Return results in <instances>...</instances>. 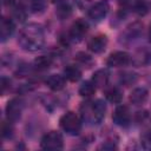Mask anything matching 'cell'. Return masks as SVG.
I'll return each mask as SVG.
<instances>
[{
  "label": "cell",
  "mask_w": 151,
  "mask_h": 151,
  "mask_svg": "<svg viewBox=\"0 0 151 151\" xmlns=\"http://www.w3.org/2000/svg\"><path fill=\"white\" fill-rule=\"evenodd\" d=\"M18 44L25 51L35 52L44 47L45 44V33L40 25L28 24L24 26L19 33Z\"/></svg>",
  "instance_id": "obj_1"
},
{
  "label": "cell",
  "mask_w": 151,
  "mask_h": 151,
  "mask_svg": "<svg viewBox=\"0 0 151 151\" xmlns=\"http://www.w3.org/2000/svg\"><path fill=\"white\" fill-rule=\"evenodd\" d=\"M83 118L90 123L99 124L106 113V104L101 99H97L96 101H86L80 106Z\"/></svg>",
  "instance_id": "obj_2"
},
{
  "label": "cell",
  "mask_w": 151,
  "mask_h": 151,
  "mask_svg": "<svg viewBox=\"0 0 151 151\" xmlns=\"http://www.w3.org/2000/svg\"><path fill=\"white\" fill-rule=\"evenodd\" d=\"M87 31H88V22L85 19H83V18L77 19L72 24L70 31L65 34L64 44L68 45L70 42H78V41H80L84 38V35L87 33Z\"/></svg>",
  "instance_id": "obj_3"
},
{
  "label": "cell",
  "mask_w": 151,
  "mask_h": 151,
  "mask_svg": "<svg viewBox=\"0 0 151 151\" xmlns=\"http://www.w3.org/2000/svg\"><path fill=\"white\" fill-rule=\"evenodd\" d=\"M59 125L64 132L71 136H76L81 131V119L79 116L72 111L66 112L61 116L59 120Z\"/></svg>",
  "instance_id": "obj_4"
},
{
  "label": "cell",
  "mask_w": 151,
  "mask_h": 151,
  "mask_svg": "<svg viewBox=\"0 0 151 151\" xmlns=\"http://www.w3.org/2000/svg\"><path fill=\"white\" fill-rule=\"evenodd\" d=\"M40 146L44 150H60L64 147V138L58 131H50L41 138Z\"/></svg>",
  "instance_id": "obj_5"
},
{
  "label": "cell",
  "mask_w": 151,
  "mask_h": 151,
  "mask_svg": "<svg viewBox=\"0 0 151 151\" xmlns=\"http://www.w3.org/2000/svg\"><path fill=\"white\" fill-rule=\"evenodd\" d=\"M110 11V4L107 0H100L92 5L88 9V18L93 22H100L104 20Z\"/></svg>",
  "instance_id": "obj_6"
},
{
  "label": "cell",
  "mask_w": 151,
  "mask_h": 151,
  "mask_svg": "<svg viewBox=\"0 0 151 151\" xmlns=\"http://www.w3.org/2000/svg\"><path fill=\"white\" fill-rule=\"evenodd\" d=\"M24 110V101L20 98H13L11 99L6 105V117L11 122H17L20 119L21 113Z\"/></svg>",
  "instance_id": "obj_7"
},
{
  "label": "cell",
  "mask_w": 151,
  "mask_h": 151,
  "mask_svg": "<svg viewBox=\"0 0 151 151\" xmlns=\"http://www.w3.org/2000/svg\"><path fill=\"white\" fill-rule=\"evenodd\" d=\"M131 63L134 66H147L151 64V46H142L131 57Z\"/></svg>",
  "instance_id": "obj_8"
},
{
  "label": "cell",
  "mask_w": 151,
  "mask_h": 151,
  "mask_svg": "<svg viewBox=\"0 0 151 151\" xmlns=\"http://www.w3.org/2000/svg\"><path fill=\"white\" fill-rule=\"evenodd\" d=\"M112 120L118 126H127L131 122V112L126 105H118L112 114Z\"/></svg>",
  "instance_id": "obj_9"
},
{
  "label": "cell",
  "mask_w": 151,
  "mask_h": 151,
  "mask_svg": "<svg viewBox=\"0 0 151 151\" xmlns=\"http://www.w3.org/2000/svg\"><path fill=\"white\" fill-rule=\"evenodd\" d=\"M131 63V55L124 51H116L112 52L106 60L107 66L110 67H123Z\"/></svg>",
  "instance_id": "obj_10"
},
{
  "label": "cell",
  "mask_w": 151,
  "mask_h": 151,
  "mask_svg": "<svg viewBox=\"0 0 151 151\" xmlns=\"http://www.w3.org/2000/svg\"><path fill=\"white\" fill-rule=\"evenodd\" d=\"M107 37L105 34H97L94 37H92L88 42H87V48L92 52V53H96V54H99V53H103L106 47H107Z\"/></svg>",
  "instance_id": "obj_11"
},
{
  "label": "cell",
  "mask_w": 151,
  "mask_h": 151,
  "mask_svg": "<svg viewBox=\"0 0 151 151\" xmlns=\"http://www.w3.org/2000/svg\"><path fill=\"white\" fill-rule=\"evenodd\" d=\"M14 31H15V24L13 22V20L11 18L2 17L1 24H0V38H1V42L7 41L13 35Z\"/></svg>",
  "instance_id": "obj_12"
},
{
  "label": "cell",
  "mask_w": 151,
  "mask_h": 151,
  "mask_svg": "<svg viewBox=\"0 0 151 151\" xmlns=\"http://www.w3.org/2000/svg\"><path fill=\"white\" fill-rule=\"evenodd\" d=\"M147 98H149V91L145 87H136L130 93L129 100L131 104L139 106V105H143L147 100Z\"/></svg>",
  "instance_id": "obj_13"
},
{
  "label": "cell",
  "mask_w": 151,
  "mask_h": 151,
  "mask_svg": "<svg viewBox=\"0 0 151 151\" xmlns=\"http://www.w3.org/2000/svg\"><path fill=\"white\" fill-rule=\"evenodd\" d=\"M45 84L48 88H51L52 91H61L64 87H65V84H66V78L64 76H60V74H51L46 78L45 80Z\"/></svg>",
  "instance_id": "obj_14"
},
{
  "label": "cell",
  "mask_w": 151,
  "mask_h": 151,
  "mask_svg": "<svg viewBox=\"0 0 151 151\" xmlns=\"http://www.w3.org/2000/svg\"><path fill=\"white\" fill-rule=\"evenodd\" d=\"M110 79V73L106 68H99L92 74V83L96 85V87L103 88L109 84Z\"/></svg>",
  "instance_id": "obj_15"
},
{
  "label": "cell",
  "mask_w": 151,
  "mask_h": 151,
  "mask_svg": "<svg viewBox=\"0 0 151 151\" xmlns=\"http://www.w3.org/2000/svg\"><path fill=\"white\" fill-rule=\"evenodd\" d=\"M81 70L77 65H67L64 68V77L72 83L78 81L81 78Z\"/></svg>",
  "instance_id": "obj_16"
},
{
  "label": "cell",
  "mask_w": 151,
  "mask_h": 151,
  "mask_svg": "<svg viewBox=\"0 0 151 151\" xmlns=\"http://www.w3.org/2000/svg\"><path fill=\"white\" fill-rule=\"evenodd\" d=\"M142 32H143V25H140L139 22H133L126 28V31L124 33V39L131 41V40L136 39L137 37H139V34Z\"/></svg>",
  "instance_id": "obj_17"
},
{
  "label": "cell",
  "mask_w": 151,
  "mask_h": 151,
  "mask_svg": "<svg viewBox=\"0 0 151 151\" xmlns=\"http://www.w3.org/2000/svg\"><path fill=\"white\" fill-rule=\"evenodd\" d=\"M105 98L112 104H120L123 100V91L118 87H110L105 91Z\"/></svg>",
  "instance_id": "obj_18"
},
{
  "label": "cell",
  "mask_w": 151,
  "mask_h": 151,
  "mask_svg": "<svg viewBox=\"0 0 151 151\" xmlns=\"http://www.w3.org/2000/svg\"><path fill=\"white\" fill-rule=\"evenodd\" d=\"M133 8H134V12L139 17H144L149 14L151 11V1L150 0H136Z\"/></svg>",
  "instance_id": "obj_19"
},
{
  "label": "cell",
  "mask_w": 151,
  "mask_h": 151,
  "mask_svg": "<svg viewBox=\"0 0 151 151\" xmlns=\"http://www.w3.org/2000/svg\"><path fill=\"white\" fill-rule=\"evenodd\" d=\"M34 67L37 70L44 71L51 67V65L53 64V58L50 55H39L38 58L34 59Z\"/></svg>",
  "instance_id": "obj_20"
},
{
  "label": "cell",
  "mask_w": 151,
  "mask_h": 151,
  "mask_svg": "<svg viewBox=\"0 0 151 151\" xmlns=\"http://www.w3.org/2000/svg\"><path fill=\"white\" fill-rule=\"evenodd\" d=\"M27 5H28V8H29V11L32 13L40 14L46 9L47 1L46 0H28Z\"/></svg>",
  "instance_id": "obj_21"
},
{
  "label": "cell",
  "mask_w": 151,
  "mask_h": 151,
  "mask_svg": "<svg viewBox=\"0 0 151 151\" xmlns=\"http://www.w3.org/2000/svg\"><path fill=\"white\" fill-rule=\"evenodd\" d=\"M72 14V7L70 4L67 2H63V4H59L57 9H55V15L60 19V20H65L67 18H70Z\"/></svg>",
  "instance_id": "obj_22"
},
{
  "label": "cell",
  "mask_w": 151,
  "mask_h": 151,
  "mask_svg": "<svg viewBox=\"0 0 151 151\" xmlns=\"http://www.w3.org/2000/svg\"><path fill=\"white\" fill-rule=\"evenodd\" d=\"M96 88H97V87H96V85L92 83V80H86V81H84V83L80 85L78 92H79V94H80L81 97L88 98V97H91L92 94H94Z\"/></svg>",
  "instance_id": "obj_23"
},
{
  "label": "cell",
  "mask_w": 151,
  "mask_h": 151,
  "mask_svg": "<svg viewBox=\"0 0 151 151\" xmlns=\"http://www.w3.org/2000/svg\"><path fill=\"white\" fill-rule=\"evenodd\" d=\"M137 79H138V77L133 72H124L120 74V83L125 86H130V85L134 84L137 81Z\"/></svg>",
  "instance_id": "obj_24"
},
{
  "label": "cell",
  "mask_w": 151,
  "mask_h": 151,
  "mask_svg": "<svg viewBox=\"0 0 151 151\" xmlns=\"http://www.w3.org/2000/svg\"><path fill=\"white\" fill-rule=\"evenodd\" d=\"M76 60L79 61L83 65H86L87 67H90V65L93 64V58L90 54L85 53V52H78L76 54Z\"/></svg>",
  "instance_id": "obj_25"
},
{
  "label": "cell",
  "mask_w": 151,
  "mask_h": 151,
  "mask_svg": "<svg viewBox=\"0 0 151 151\" xmlns=\"http://www.w3.org/2000/svg\"><path fill=\"white\" fill-rule=\"evenodd\" d=\"M12 122H2L1 125V134L4 138H11L13 136V127H12Z\"/></svg>",
  "instance_id": "obj_26"
},
{
  "label": "cell",
  "mask_w": 151,
  "mask_h": 151,
  "mask_svg": "<svg viewBox=\"0 0 151 151\" xmlns=\"http://www.w3.org/2000/svg\"><path fill=\"white\" fill-rule=\"evenodd\" d=\"M0 87H1V94L5 96L6 92L9 91V88H11V80L6 77H2L1 81H0Z\"/></svg>",
  "instance_id": "obj_27"
},
{
  "label": "cell",
  "mask_w": 151,
  "mask_h": 151,
  "mask_svg": "<svg viewBox=\"0 0 151 151\" xmlns=\"http://www.w3.org/2000/svg\"><path fill=\"white\" fill-rule=\"evenodd\" d=\"M76 4L79 8L81 9H85L88 7V5L91 4V0H76Z\"/></svg>",
  "instance_id": "obj_28"
},
{
  "label": "cell",
  "mask_w": 151,
  "mask_h": 151,
  "mask_svg": "<svg viewBox=\"0 0 151 151\" xmlns=\"http://www.w3.org/2000/svg\"><path fill=\"white\" fill-rule=\"evenodd\" d=\"M53 2H60V1H63V0H52Z\"/></svg>",
  "instance_id": "obj_29"
},
{
  "label": "cell",
  "mask_w": 151,
  "mask_h": 151,
  "mask_svg": "<svg viewBox=\"0 0 151 151\" xmlns=\"http://www.w3.org/2000/svg\"><path fill=\"white\" fill-rule=\"evenodd\" d=\"M149 35H150V40H151V26H150V32H149Z\"/></svg>",
  "instance_id": "obj_30"
}]
</instances>
